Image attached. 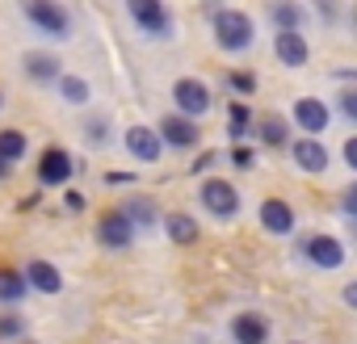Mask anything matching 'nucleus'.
I'll return each instance as SVG.
<instances>
[{
  "mask_svg": "<svg viewBox=\"0 0 357 344\" xmlns=\"http://www.w3.org/2000/svg\"><path fill=\"white\" fill-rule=\"evenodd\" d=\"M252 38H257V26H252L248 13H240V9H219L215 13V42L223 51H248Z\"/></svg>",
  "mask_w": 357,
  "mask_h": 344,
  "instance_id": "obj_1",
  "label": "nucleus"
},
{
  "mask_svg": "<svg viewBox=\"0 0 357 344\" xmlns=\"http://www.w3.org/2000/svg\"><path fill=\"white\" fill-rule=\"evenodd\" d=\"M22 13L47 34V38H68L72 34V13L63 5H55V0H26Z\"/></svg>",
  "mask_w": 357,
  "mask_h": 344,
  "instance_id": "obj_2",
  "label": "nucleus"
},
{
  "mask_svg": "<svg viewBox=\"0 0 357 344\" xmlns=\"http://www.w3.org/2000/svg\"><path fill=\"white\" fill-rule=\"evenodd\" d=\"M198 202L215 214V219H236L240 214V189L231 185V181H223V177H211V181H202V189H198Z\"/></svg>",
  "mask_w": 357,
  "mask_h": 344,
  "instance_id": "obj_3",
  "label": "nucleus"
},
{
  "mask_svg": "<svg viewBox=\"0 0 357 344\" xmlns=\"http://www.w3.org/2000/svg\"><path fill=\"white\" fill-rule=\"evenodd\" d=\"M172 101H176V114L194 122V118H202L211 109V88L202 80H194V76H181L172 84Z\"/></svg>",
  "mask_w": 357,
  "mask_h": 344,
  "instance_id": "obj_4",
  "label": "nucleus"
},
{
  "mask_svg": "<svg viewBox=\"0 0 357 344\" xmlns=\"http://www.w3.org/2000/svg\"><path fill=\"white\" fill-rule=\"evenodd\" d=\"M303 252H307V260L315 265V269H324V273H332V269H340L344 265V244L336 240V235H303Z\"/></svg>",
  "mask_w": 357,
  "mask_h": 344,
  "instance_id": "obj_5",
  "label": "nucleus"
},
{
  "mask_svg": "<svg viewBox=\"0 0 357 344\" xmlns=\"http://www.w3.org/2000/svg\"><path fill=\"white\" fill-rule=\"evenodd\" d=\"M130 17L139 22L143 34H155V38H168L172 34V13L160 5V0H130Z\"/></svg>",
  "mask_w": 357,
  "mask_h": 344,
  "instance_id": "obj_6",
  "label": "nucleus"
},
{
  "mask_svg": "<svg viewBox=\"0 0 357 344\" xmlns=\"http://www.w3.org/2000/svg\"><path fill=\"white\" fill-rule=\"evenodd\" d=\"M294 122H298L303 139H315V134H324V130H328L332 109H328L319 97H298V101H294Z\"/></svg>",
  "mask_w": 357,
  "mask_h": 344,
  "instance_id": "obj_7",
  "label": "nucleus"
},
{
  "mask_svg": "<svg viewBox=\"0 0 357 344\" xmlns=\"http://www.w3.org/2000/svg\"><path fill=\"white\" fill-rule=\"evenodd\" d=\"M155 139L168 143V147H176V151H190V147H198L202 130H198V122H190V118H181V114H168V118L160 122V134H155Z\"/></svg>",
  "mask_w": 357,
  "mask_h": 344,
  "instance_id": "obj_8",
  "label": "nucleus"
},
{
  "mask_svg": "<svg viewBox=\"0 0 357 344\" xmlns=\"http://www.w3.org/2000/svg\"><path fill=\"white\" fill-rule=\"evenodd\" d=\"M72 172H76V159L63 147H47L38 159V185H68Z\"/></svg>",
  "mask_w": 357,
  "mask_h": 344,
  "instance_id": "obj_9",
  "label": "nucleus"
},
{
  "mask_svg": "<svg viewBox=\"0 0 357 344\" xmlns=\"http://www.w3.org/2000/svg\"><path fill=\"white\" fill-rule=\"evenodd\" d=\"M290 155L303 172H328V164H332V151L324 147V139H294Z\"/></svg>",
  "mask_w": 357,
  "mask_h": 344,
  "instance_id": "obj_10",
  "label": "nucleus"
},
{
  "mask_svg": "<svg viewBox=\"0 0 357 344\" xmlns=\"http://www.w3.org/2000/svg\"><path fill=\"white\" fill-rule=\"evenodd\" d=\"M97 240H101V248H130L135 227H130L118 210H105V214L97 219Z\"/></svg>",
  "mask_w": 357,
  "mask_h": 344,
  "instance_id": "obj_11",
  "label": "nucleus"
},
{
  "mask_svg": "<svg viewBox=\"0 0 357 344\" xmlns=\"http://www.w3.org/2000/svg\"><path fill=\"white\" fill-rule=\"evenodd\" d=\"M227 331H231L236 344H265V340H269V319L257 315V311H240Z\"/></svg>",
  "mask_w": 357,
  "mask_h": 344,
  "instance_id": "obj_12",
  "label": "nucleus"
},
{
  "mask_svg": "<svg viewBox=\"0 0 357 344\" xmlns=\"http://www.w3.org/2000/svg\"><path fill=\"white\" fill-rule=\"evenodd\" d=\"M122 143H126V151H130L135 159H143V164H155V159H160V151H164V143L155 139V130H151V126H130V130L122 134Z\"/></svg>",
  "mask_w": 357,
  "mask_h": 344,
  "instance_id": "obj_13",
  "label": "nucleus"
},
{
  "mask_svg": "<svg viewBox=\"0 0 357 344\" xmlns=\"http://www.w3.org/2000/svg\"><path fill=\"white\" fill-rule=\"evenodd\" d=\"M261 227H265L269 235H290V231H294V210H290V202L265 198V202H261Z\"/></svg>",
  "mask_w": 357,
  "mask_h": 344,
  "instance_id": "obj_14",
  "label": "nucleus"
},
{
  "mask_svg": "<svg viewBox=\"0 0 357 344\" xmlns=\"http://www.w3.org/2000/svg\"><path fill=\"white\" fill-rule=\"evenodd\" d=\"M22 277H26V286L38 290V294H59V290H63V277H59V269H55L51 260H30V265L22 269Z\"/></svg>",
  "mask_w": 357,
  "mask_h": 344,
  "instance_id": "obj_15",
  "label": "nucleus"
},
{
  "mask_svg": "<svg viewBox=\"0 0 357 344\" xmlns=\"http://www.w3.org/2000/svg\"><path fill=\"white\" fill-rule=\"evenodd\" d=\"M273 55H278L286 68H303V63L311 59V51H307V38H303V34H278V38H273Z\"/></svg>",
  "mask_w": 357,
  "mask_h": 344,
  "instance_id": "obj_16",
  "label": "nucleus"
},
{
  "mask_svg": "<svg viewBox=\"0 0 357 344\" xmlns=\"http://www.w3.org/2000/svg\"><path fill=\"white\" fill-rule=\"evenodd\" d=\"M252 134H257L265 147H286V143H290V122H286L282 114H265V118H257Z\"/></svg>",
  "mask_w": 357,
  "mask_h": 344,
  "instance_id": "obj_17",
  "label": "nucleus"
},
{
  "mask_svg": "<svg viewBox=\"0 0 357 344\" xmlns=\"http://www.w3.org/2000/svg\"><path fill=\"white\" fill-rule=\"evenodd\" d=\"M135 231H151L155 227V219H160V210H155V202L151 198H130V202H122V210H118Z\"/></svg>",
  "mask_w": 357,
  "mask_h": 344,
  "instance_id": "obj_18",
  "label": "nucleus"
},
{
  "mask_svg": "<svg viewBox=\"0 0 357 344\" xmlns=\"http://www.w3.org/2000/svg\"><path fill=\"white\" fill-rule=\"evenodd\" d=\"M164 231H168L172 244H194L198 240V219H190L185 210H172V214H164Z\"/></svg>",
  "mask_w": 357,
  "mask_h": 344,
  "instance_id": "obj_19",
  "label": "nucleus"
},
{
  "mask_svg": "<svg viewBox=\"0 0 357 344\" xmlns=\"http://www.w3.org/2000/svg\"><path fill=\"white\" fill-rule=\"evenodd\" d=\"M26 76L38 80V84H55L63 76V63L55 55H26Z\"/></svg>",
  "mask_w": 357,
  "mask_h": 344,
  "instance_id": "obj_20",
  "label": "nucleus"
},
{
  "mask_svg": "<svg viewBox=\"0 0 357 344\" xmlns=\"http://www.w3.org/2000/svg\"><path fill=\"white\" fill-rule=\"evenodd\" d=\"M26 294H30V286H26L22 269H0V302H5V306H17Z\"/></svg>",
  "mask_w": 357,
  "mask_h": 344,
  "instance_id": "obj_21",
  "label": "nucleus"
},
{
  "mask_svg": "<svg viewBox=\"0 0 357 344\" xmlns=\"http://www.w3.org/2000/svg\"><path fill=\"white\" fill-rule=\"evenodd\" d=\"M269 17H273L278 34H303V9L298 5H273Z\"/></svg>",
  "mask_w": 357,
  "mask_h": 344,
  "instance_id": "obj_22",
  "label": "nucleus"
},
{
  "mask_svg": "<svg viewBox=\"0 0 357 344\" xmlns=\"http://www.w3.org/2000/svg\"><path fill=\"white\" fill-rule=\"evenodd\" d=\"M26 147H30V143H26V134H22V130H0V159H5L9 168L26 155Z\"/></svg>",
  "mask_w": 357,
  "mask_h": 344,
  "instance_id": "obj_23",
  "label": "nucleus"
},
{
  "mask_svg": "<svg viewBox=\"0 0 357 344\" xmlns=\"http://www.w3.org/2000/svg\"><path fill=\"white\" fill-rule=\"evenodd\" d=\"M55 84H59V93H63L68 105H89V97H93L89 80H80V76H59Z\"/></svg>",
  "mask_w": 357,
  "mask_h": 344,
  "instance_id": "obj_24",
  "label": "nucleus"
},
{
  "mask_svg": "<svg viewBox=\"0 0 357 344\" xmlns=\"http://www.w3.org/2000/svg\"><path fill=\"white\" fill-rule=\"evenodd\" d=\"M248 118H252V114H248V105H244V101H236V105H231V139H244Z\"/></svg>",
  "mask_w": 357,
  "mask_h": 344,
  "instance_id": "obj_25",
  "label": "nucleus"
},
{
  "mask_svg": "<svg viewBox=\"0 0 357 344\" xmlns=\"http://www.w3.org/2000/svg\"><path fill=\"white\" fill-rule=\"evenodd\" d=\"M227 84H231L236 93H257V76H248V72H236V76H227Z\"/></svg>",
  "mask_w": 357,
  "mask_h": 344,
  "instance_id": "obj_26",
  "label": "nucleus"
},
{
  "mask_svg": "<svg viewBox=\"0 0 357 344\" xmlns=\"http://www.w3.org/2000/svg\"><path fill=\"white\" fill-rule=\"evenodd\" d=\"M22 331H26L22 319H13V315H9V319H0V340H17Z\"/></svg>",
  "mask_w": 357,
  "mask_h": 344,
  "instance_id": "obj_27",
  "label": "nucleus"
},
{
  "mask_svg": "<svg viewBox=\"0 0 357 344\" xmlns=\"http://www.w3.org/2000/svg\"><path fill=\"white\" fill-rule=\"evenodd\" d=\"M336 101H340V114H344V118H357V93H349V88H344Z\"/></svg>",
  "mask_w": 357,
  "mask_h": 344,
  "instance_id": "obj_28",
  "label": "nucleus"
},
{
  "mask_svg": "<svg viewBox=\"0 0 357 344\" xmlns=\"http://www.w3.org/2000/svg\"><path fill=\"white\" fill-rule=\"evenodd\" d=\"M252 159H257V155H252L248 147H236V151H231V164H236V168H248Z\"/></svg>",
  "mask_w": 357,
  "mask_h": 344,
  "instance_id": "obj_29",
  "label": "nucleus"
},
{
  "mask_svg": "<svg viewBox=\"0 0 357 344\" xmlns=\"http://www.w3.org/2000/svg\"><path fill=\"white\" fill-rule=\"evenodd\" d=\"M219 164V151H211V155H202L198 164H194V172H206V168H215Z\"/></svg>",
  "mask_w": 357,
  "mask_h": 344,
  "instance_id": "obj_30",
  "label": "nucleus"
},
{
  "mask_svg": "<svg viewBox=\"0 0 357 344\" xmlns=\"http://www.w3.org/2000/svg\"><path fill=\"white\" fill-rule=\"evenodd\" d=\"M63 202H68V210H72V214H80V210H84V194H68Z\"/></svg>",
  "mask_w": 357,
  "mask_h": 344,
  "instance_id": "obj_31",
  "label": "nucleus"
},
{
  "mask_svg": "<svg viewBox=\"0 0 357 344\" xmlns=\"http://www.w3.org/2000/svg\"><path fill=\"white\" fill-rule=\"evenodd\" d=\"M344 214H349V219L357 214V189H344Z\"/></svg>",
  "mask_w": 357,
  "mask_h": 344,
  "instance_id": "obj_32",
  "label": "nucleus"
},
{
  "mask_svg": "<svg viewBox=\"0 0 357 344\" xmlns=\"http://www.w3.org/2000/svg\"><path fill=\"white\" fill-rule=\"evenodd\" d=\"M344 159H349V168H357V139L344 143Z\"/></svg>",
  "mask_w": 357,
  "mask_h": 344,
  "instance_id": "obj_33",
  "label": "nucleus"
},
{
  "mask_svg": "<svg viewBox=\"0 0 357 344\" xmlns=\"http://www.w3.org/2000/svg\"><path fill=\"white\" fill-rule=\"evenodd\" d=\"M93 143H105V122H93Z\"/></svg>",
  "mask_w": 357,
  "mask_h": 344,
  "instance_id": "obj_34",
  "label": "nucleus"
},
{
  "mask_svg": "<svg viewBox=\"0 0 357 344\" xmlns=\"http://www.w3.org/2000/svg\"><path fill=\"white\" fill-rule=\"evenodd\" d=\"M5 177H9V164H5V159H0V181H5Z\"/></svg>",
  "mask_w": 357,
  "mask_h": 344,
  "instance_id": "obj_35",
  "label": "nucleus"
},
{
  "mask_svg": "<svg viewBox=\"0 0 357 344\" xmlns=\"http://www.w3.org/2000/svg\"><path fill=\"white\" fill-rule=\"evenodd\" d=\"M0 105H5V101H0Z\"/></svg>",
  "mask_w": 357,
  "mask_h": 344,
  "instance_id": "obj_36",
  "label": "nucleus"
}]
</instances>
